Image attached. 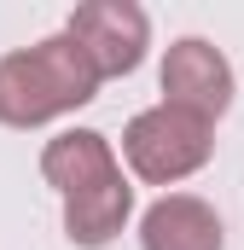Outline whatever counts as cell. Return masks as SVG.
Here are the masks:
<instances>
[{"label":"cell","mask_w":244,"mask_h":250,"mask_svg":"<svg viewBox=\"0 0 244 250\" xmlns=\"http://www.w3.org/2000/svg\"><path fill=\"white\" fill-rule=\"evenodd\" d=\"M41 181L64 204V239L76 250H105L134 221V181L99 128H59L41 146Z\"/></svg>","instance_id":"6da1fadb"},{"label":"cell","mask_w":244,"mask_h":250,"mask_svg":"<svg viewBox=\"0 0 244 250\" xmlns=\"http://www.w3.org/2000/svg\"><path fill=\"white\" fill-rule=\"evenodd\" d=\"M99 76L70 35H41L0 59V128H47L99 99Z\"/></svg>","instance_id":"7a4b0ae2"},{"label":"cell","mask_w":244,"mask_h":250,"mask_svg":"<svg viewBox=\"0 0 244 250\" xmlns=\"http://www.w3.org/2000/svg\"><path fill=\"white\" fill-rule=\"evenodd\" d=\"M209 157H215V128L175 111V105H163V99L122 123V157L117 163H128V181H140V187L169 192L181 181H192Z\"/></svg>","instance_id":"3957f363"},{"label":"cell","mask_w":244,"mask_h":250,"mask_svg":"<svg viewBox=\"0 0 244 250\" xmlns=\"http://www.w3.org/2000/svg\"><path fill=\"white\" fill-rule=\"evenodd\" d=\"M157 87H163V105H175L198 123H221L239 99V76H233V59L203 41V35H181L163 47V64H157Z\"/></svg>","instance_id":"277c9868"},{"label":"cell","mask_w":244,"mask_h":250,"mask_svg":"<svg viewBox=\"0 0 244 250\" xmlns=\"http://www.w3.org/2000/svg\"><path fill=\"white\" fill-rule=\"evenodd\" d=\"M64 35L87 53V64H93L99 82L134 76L145 64V53H151V18L134 0H81L64 18Z\"/></svg>","instance_id":"5b68a950"},{"label":"cell","mask_w":244,"mask_h":250,"mask_svg":"<svg viewBox=\"0 0 244 250\" xmlns=\"http://www.w3.org/2000/svg\"><path fill=\"white\" fill-rule=\"evenodd\" d=\"M140 250H227V227L209 198L163 192L140 209Z\"/></svg>","instance_id":"8992f818"}]
</instances>
